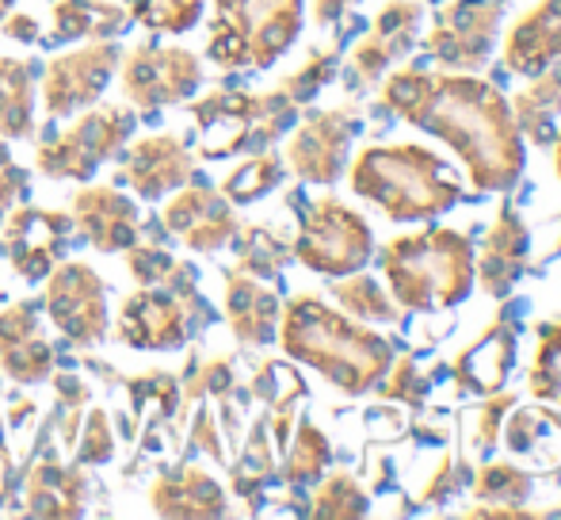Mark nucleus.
Instances as JSON below:
<instances>
[{
  "mask_svg": "<svg viewBox=\"0 0 561 520\" xmlns=\"http://www.w3.org/2000/svg\"><path fill=\"white\" fill-rule=\"evenodd\" d=\"M386 112L447 142L478 192H512L524 177V138L496 84L466 74L401 69L382 89Z\"/></svg>",
  "mask_w": 561,
  "mask_h": 520,
  "instance_id": "1",
  "label": "nucleus"
},
{
  "mask_svg": "<svg viewBox=\"0 0 561 520\" xmlns=\"http://www.w3.org/2000/svg\"><path fill=\"white\" fill-rule=\"evenodd\" d=\"M279 344L290 360H302L344 394H367L393 364V344L382 334L325 306L313 295H298L279 314Z\"/></svg>",
  "mask_w": 561,
  "mask_h": 520,
  "instance_id": "2",
  "label": "nucleus"
},
{
  "mask_svg": "<svg viewBox=\"0 0 561 520\" xmlns=\"http://www.w3.org/2000/svg\"><path fill=\"white\" fill-rule=\"evenodd\" d=\"M352 192L386 211L390 223H432L462 200V180L416 142L367 146L352 165Z\"/></svg>",
  "mask_w": 561,
  "mask_h": 520,
  "instance_id": "3",
  "label": "nucleus"
},
{
  "mask_svg": "<svg viewBox=\"0 0 561 520\" xmlns=\"http://www.w3.org/2000/svg\"><path fill=\"white\" fill-rule=\"evenodd\" d=\"M378 264L401 310H447L473 291V238L447 226H424L405 238H393L390 246H382Z\"/></svg>",
  "mask_w": 561,
  "mask_h": 520,
  "instance_id": "4",
  "label": "nucleus"
},
{
  "mask_svg": "<svg viewBox=\"0 0 561 520\" xmlns=\"http://www.w3.org/2000/svg\"><path fill=\"white\" fill-rule=\"evenodd\" d=\"M192 115L199 123V157L226 161L237 154H264L272 142L295 127L298 104L283 89L275 92H210L195 100Z\"/></svg>",
  "mask_w": 561,
  "mask_h": 520,
  "instance_id": "5",
  "label": "nucleus"
},
{
  "mask_svg": "<svg viewBox=\"0 0 561 520\" xmlns=\"http://www.w3.org/2000/svg\"><path fill=\"white\" fill-rule=\"evenodd\" d=\"M302 31V0H215L207 58L222 69H272Z\"/></svg>",
  "mask_w": 561,
  "mask_h": 520,
  "instance_id": "6",
  "label": "nucleus"
},
{
  "mask_svg": "<svg viewBox=\"0 0 561 520\" xmlns=\"http://www.w3.org/2000/svg\"><path fill=\"white\" fill-rule=\"evenodd\" d=\"M290 249H295L298 264H306L310 272L340 280V275H352L367 264L370 253H375V238H370L367 218L355 215L336 195H325V200L302 207V230H298V241Z\"/></svg>",
  "mask_w": 561,
  "mask_h": 520,
  "instance_id": "7",
  "label": "nucleus"
},
{
  "mask_svg": "<svg viewBox=\"0 0 561 520\" xmlns=\"http://www.w3.org/2000/svg\"><path fill=\"white\" fill-rule=\"evenodd\" d=\"M134 112L130 108H96V112L81 115L66 134L46 127L38 138L35 169L50 180H89L96 177V169L123 149L126 134L134 131Z\"/></svg>",
  "mask_w": 561,
  "mask_h": 520,
  "instance_id": "8",
  "label": "nucleus"
},
{
  "mask_svg": "<svg viewBox=\"0 0 561 520\" xmlns=\"http://www.w3.org/2000/svg\"><path fill=\"white\" fill-rule=\"evenodd\" d=\"M508 0H450L436 12L428 35V58L450 74H473L489 61Z\"/></svg>",
  "mask_w": 561,
  "mask_h": 520,
  "instance_id": "9",
  "label": "nucleus"
},
{
  "mask_svg": "<svg viewBox=\"0 0 561 520\" xmlns=\"http://www.w3.org/2000/svg\"><path fill=\"white\" fill-rule=\"evenodd\" d=\"M203 84V66L184 46L141 43L123 58V92L138 108H164L187 100Z\"/></svg>",
  "mask_w": 561,
  "mask_h": 520,
  "instance_id": "10",
  "label": "nucleus"
},
{
  "mask_svg": "<svg viewBox=\"0 0 561 520\" xmlns=\"http://www.w3.org/2000/svg\"><path fill=\"white\" fill-rule=\"evenodd\" d=\"M118 61H123V46L112 43V38H96V43L81 46V50L54 58L43 77L46 112L54 120H61V115H77L81 108L96 104L107 84H112Z\"/></svg>",
  "mask_w": 561,
  "mask_h": 520,
  "instance_id": "11",
  "label": "nucleus"
},
{
  "mask_svg": "<svg viewBox=\"0 0 561 520\" xmlns=\"http://www.w3.org/2000/svg\"><path fill=\"white\" fill-rule=\"evenodd\" d=\"M46 310H50L54 326L66 334V341L73 344H96L107 337V295L104 280L92 272L81 260H66L54 264V272L46 275Z\"/></svg>",
  "mask_w": 561,
  "mask_h": 520,
  "instance_id": "12",
  "label": "nucleus"
},
{
  "mask_svg": "<svg viewBox=\"0 0 561 520\" xmlns=\"http://www.w3.org/2000/svg\"><path fill=\"white\" fill-rule=\"evenodd\" d=\"M421 0H390L382 12L375 15V23L367 27V35L355 43L352 58L344 69L347 92H367L370 84L382 81V74L401 61L416 46V31H421Z\"/></svg>",
  "mask_w": 561,
  "mask_h": 520,
  "instance_id": "13",
  "label": "nucleus"
},
{
  "mask_svg": "<svg viewBox=\"0 0 561 520\" xmlns=\"http://www.w3.org/2000/svg\"><path fill=\"white\" fill-rule=\"evenodd\" d=\"M4 257L12 260V268L23 275L27 283H38L54 272V264L61 260L73 241V215L66 211H46V207H15L12 215H4Z\"/></svg>",
  "mask_w": 561,
  "mask_h": 520,
  "instance_id": "14",
  "label": "nucleus"
},
{
  "mask_svg": "<svg viewBox=\"0 0 561 520\" xmlns=\"http://www.w3.org/2000/svg\"><path fill=\"white\" fill-rule=\"evenodd\" d=\"M359 131L355 108H325L310 112L298 127L295 138L287 142V165L306 180V184H336L344 177L347 146Z\"/></svg>",
  "mask_w": 561,
  "mask_h": 520,
  "instance_id": "15",
  "label": "nucleus"
},
{
  "mask_svg": "<svg viewBox=\"0 0 561 520\" xmlns=\"http://www.w3.org/2000/svg\"><path fill=\"white\" fill-rule=\"evenodd\" d=\"M118 337L138 352H172L192 341V318L187 298L169 287H138L123 298V321Z\"/></svg>",
  "mask_w": 561,
  "mask_h": 520,
  "instance_id": "16",
  "label": "nucleus"
},
{
  "mask_svg": "<svg viewBox=\"0 0 561 520\" xmlns=\"http://www.w3.org/2000/svg\"><path fill=\"white\" fill-rule=\"evenodd\" d=\"M192 149L172 134L134 142L123 154V169L115 172V184H126L141 200H161L192 180Z\"/></svg>",
  "mask_w": 561,
  "mask_h": 520,
  "instance_id": "17",
  "label": "nucleus"
},
{
  "mask_svg": "<svg viewBox=\"0 0 561 520\" xmlns=\"http://www.w3.org/2000/svg\"><path fill=\"white\" fill-rule=\"evenodd\" d=\"M161 223L169 226V234L187 241V249H195V253H218L241 230V223L233 215V203L222 192H210L207 184L192 188V192H180L169 203Z\"/></svg>",
  "mask_w": 561,
  "mask_h": 520,
  "instance_id": "18",
  "label": "nucleus"
},
{
  "mask_svg": "<svg viewBox=\"0 0 561 520\" xmlns=\"http://www.w3.org/2000/svg\"><path fill=\"white\" fill-rule=\"evenodd\" d=\"M527 249H531V234H527L524 218L512 207L496 215L481 246L473 249V283L493 298H504L527 272Z\"/></svg>",
  "mask_w": 561,
  "mask_h": 520,
  "instance_id": "19",
  "label": "nucleus"
},
{
  "mask_svg": "<svg viewBox=\"0 0 561 520\" xmlns=\"http://www.w3.org/2000/svg\"><path fill=\"white\" fill-rule=\"evenodd\" d=\"M516 318L508 314H496L485 326V334L462 349L455 360H450V375H455V387L462 394H493L504 387L512 364H516Z\"/></svg>",
  "mask_w": 561,
  "mask_h": 520,
  "instance_id": "20",
  "label": "nucleus"
},
{
  "mask_svg": "<svg viewBox=\"0 0 561 520\" xmlns=\"http://www.w3.org/2000/svg\"><path fill=\"white\" fill-rule=\"evenodd\" d=\"M73 226H81V238L92 241L100 253H126L138 241V211L115 188H84L73 200Z\"/></svg>",
  "mask_w": 561,
  "mask_h": 520,
  "instance_id": "21",
  "label": "nucleus"
},
{
  "mask_svg": "<svg viewBox=\"0 0 561 520\" xmlns=\"http://www.w3.org/2000/svg\"><path fill=\"white\" fill-rule=\"evenodd\" d=\"M38 298L15 303L0 314V364L15 383H43L54 372V349L38 337Z\"/></svg>",
  "mask_w": 561,
  "mask_h": 520,
  "instance_id": "22",
  "label": "nucleus"
},
{
  "mask_svg": "<svg viewBox=\"0 0 561 520\" xmlns=\"http://www.w3.org/2000/svg\"><path fill=\"white\" fill-rule=\"evenodd\" d=\"M226 318L233 337L244 349H264L275 341V329H279V295L267 291L256 275L249 272H229L226 275Z\"/></svg>",
  "mask_w": 561,
  "mask_h": 520,
  "instance_id": "23",
  "label": "nucleus"
},
{
  "mask_svg": "<svg viewBox=\"0 0 561 520\" xmlns=\"http://www.w3.org/2000/svg\"><path fill=\"white\" fill-rule=\"evenodd\" d=\"M554 58H561V0H542L508 31L504 69L519 77H535Z\"/></svg>",
  "mask_w": 561,
  "mask_h": 520,
  "instance_id": "24",
  "label": "nucleus"
},
{
  "mask_svg": "<svg viewBox=\"0 0 561 520\" xmlns=\"http://www.w3.org/2000/svg\"><path fill=\"white\" fill-rule=\"evenodd\" d=\"M153 513L161 517H222L226 490L195 467H172L153 483Z\"/></svg>",
  "mask_w": 561,
  "mask_h": 520,
  "instance_id": "25",
  "label": "nucleus"
},
{
  "mask_svg": "<svg viewBox=\"0 0 561 520\" xmlns=\"http://www.w3.org/2000/svg\"><path fill=\"white\" fill-rule=\"evenodd\" d=\"M89 501V475L77 467H61L54 455L31 467L27 513L31 517H81Z\"/></svg>",
  "mask_w": 561,
  "mask_h": 520,
  "instance_id": "26",
  "label": "nucleus"
},
{
  "mask_svg": "<svg viewBox=\"0 0 561 520\" xmlns=\"http://www.w3.org/2000/svg\"><path fill=\"white\" fill-rule=\"evenodd\" d=\"M535 478L527 471L512 467V463H485L473 478V501L478 506L466 517H535L531 509H524V501L531 498Z\"/></svg>",
  "mask_w": 561,
  "mask_h": 520,
  "instance_id": "27",
  "label": "nucleus"
},
{
  "mask_svg": "<svg viewBox=\"0 0 561 520\" xmlns=\"http://www.w3.org/2000/svg\"><path fill=\"white\" fill-rule=\"evenodd\" d=\"M130 12L107 0H58L54 8V35L43 46L77 43V38H115L130 27Z\"/></svg>",
  "mask_w": 561,
  "mask_h": 520,
  "instance_id": "28",
  "label": "nucleus"
},
{
  "mask_svg": "<svg viewBox=\"0 0 561 520\" xmlns=\"http://www.w3.org/2000/svg\"><path fill=\"white\" fill-rule=\"evenodd\" d=\"M512 115H516L519 134H527L539 146L554 138V120L561 115V58L550 61L524 92L512 97Z\"/></svg>",
  "mask_w": 561,
  "mask_h": 520,
  "instance_id": "29",
  "label": "nucleus"
},
{
  "mask_svg": "<svg viewBox=\"0 0 561 520\" xmlns=\"http://www.w3.org/2000/svg\"><path fill=\"white\" fill-rule=\"evenodd\" d=\"M43 69L35 61L0 58V134L27 138L35 131V108H31V84Z\"/></svg>",
  "mask_w": 561,
  "mask_h": 520,
  "instance_id": "30",
  "label": "nucleus"
},
{
  "mask_svg": "<svg viewBox=\"0 0 561 520\" xmlns=\"http://www.w3.org/2000/svg\"><path fill=\"white\" fill-rule=\"evenodd\" d=\"M329 460H333V448H329L325 432H321L310 417H302L298 432L287 440V460H283L279 478L295 486V490H306V486H313L325 475Z\"/></svg>",
  "mask_w": 561,
  "mask_h": 520,
  "instance_id": "31",
  "label": "nucleus"
},
{
  "mask_svg": "<svg viewBox=\"0 0 561 520\" xmlns=\"http://www.w3.org/2000/svg\"><path fill=\"white\" fill-rule=\"evenodd\" d=\"M527 387L547 406L539 409L542 421L561 429V321H542L539 326V349H535V368Z\"/></svg>",
  "mask_w": 561,
  "mask_h": 520,
  "instance_id": "32",
  "label": "nucleus"
},
{
  "mask_svg": "<svg viewBox=\"0 0 561 520\" xmlns=\"http://www.w3.org/2000/svg\"><path fill=\"white\" fill-rule=\"evenodd\" d=\"M237 272H249L256 280H279L283 268L295 260V249L272 230V226H249L237 230Z\"/></svg>",
  "mask_w": 561,
  "mask_h": 520,
  "instance_id": "33",
  "label": "nucleus"
},
{
  "mask_svg": "<svg viewBox=\"0 0 561 520\" xmlns=\"http://www.w3.org/2000/svg\"><path fill=\"white\" fill-rule=\"evenodd\" d=\"M329 295L340 303V310L347 314V318L355 321H398V306H393V298L386 295V287H378V280H370V275H340V280L329 287Z\"/></svg>",
  "mask_w": 561,
  "mask_h": 520,
  "instance_id": "34",
  "label": "nucleus"
},
{
  "mask_svg": "<svg viewBox=\"0 0 561 520\" xmlns=\"http://www.w3.org/2000/svg\"><path fill=\"white\" fill-rule=\"evenodd\" d=\"M275 455H272V444H267V417H260L252 425V437L244 444V455L241 463L233 467V490L241 494L244 501H252V509L260 506V494H264L267 483H275Z\"/></svg>",
  "mask_w": 561,
  "mask_h": 520,
  "instance_id": "35",
  "label": "nucleus"
},
{
  "mask_svg": "<svg viewBox=\"0 0 561 520\" xmlns=\"http://www.w3.org/2000/svg\"><path fill=\"white\" fill-rule=\"evenodd\" d=\"M283 177H287V165L264 149V154H256L249 165L229 172L222 180V195L229 203H256V200H264L267 192H275V188L283 184Z\"/></svg>",
  "mask_w": 561,
  "mask_h": 520,
  "instance_id": "36",
  "label": "nucleus"
},
{
  "mask_svg": "<svg viewBox=\"0 0 561 520\" xmlns=\"http://www.w3.org/2000/svg\"><path fill=\"white\" fill-rule=\"evenodd\" d=\"M134 23L157 35H184L203 20V0H123Z\"/></svg>",
  "mask_w": 561,
  "mask_h": 520,
  "instance_id": "37",
  "label": "nucleus"
},
{
  "mask_svg": "<svg viewBox=\"0 0 561 520\" xmlns=\"http://www.w3.org/2000/svg\"><path fill=\"white\" fill-rule=\"evenodd\" d=\"M370 509L367 494L363 486L355 483V475L347 471H336L321 483V490L313 494V506L306 509L310 517H325V520H352V517H363Z\"/></svg>",
  "mask_w": 561,
  "mask_h": 520,
  "instance_id": "38",
  "label": "nucleus"
},
{
  "mask_svg": "<svg viewBox=\"0 0 561 520\" xmlns=\"http://www.w3.org/2000/svg\"><path fill=\"white\" fill-rule=\"evenodd\" d=\"M340 50H344V38H336V43L329 46V50H313V54H310V61H306V66L298 69V74H290L287 81L279 84V89L287 92V97L295 100L298 108L310 104V100L318 97V92L325 89V84L336 77Z\"/></svg>",
  "mask_w": 561,
  "mask_h": 520,
  "instance_id": "39",
  "label": "nucleus"
},
{
  "mask_svg": "<svg viewBox=\"0 0 561 520\" xmlns=\"http://www.w3.org/2000/svg\"><path fill=\"white\" fill-rule=\"evenodd\" d=\"M252 391L260 394V398L272 406V414H279V409H295L298 398H306V383L302 375L295 372V368L287 364H264L256 375V383H252Z\"/></svg>",
  "mask_w": 561,
  "mask_h": 520,
  "instance_id": "40",
  "label": "nucleus"
},
{
  "mask_svg": "<svg viewBox=\"0 0 561 520\" xmlns=\"http://www.w3.org/2000/svg\"><path fill=\"white\" fill-rule=\"evenodd\" d=\"M382 380L386 383H378V391H382V398H390V402H405V406L421 409L424 398H428V380L416 372V360L409 357V352L401 360H393L390 372H386Z\"/></svg>",
  "mask_w": 561,
  "mask_h": 520,
  "instance_id": "41",
  "label": "nucleus"
},
{
  "mask_svg": "<svg viewBox=\"0 0 561 520\" xmlns=\"http://www.w3.org/2000/svg\"><path fill=\"white\" fill-rule=\"evenodd\" d=\"M115 455V432L112 421H107L104 409H92L89 421H84V432L77 440V463L81 467H100Z\"/></svg>",
  "mask_w": 561,
  "mask_h": 520,
  "instance_id": "42",
  "label": "nucleus"
},
{
  "mask_svg": "<svg viewBox=\"0 0 561 520\" xmlns=\"http://www.w3.org/2000/svg\"><path fill=\"white\" fill-rule=\"evenodd\" d=\"M126 268H130L138 287H164V280L172 275L176 260L157 246H130L126 249Z\"/></svg>",
  "mask_w": 561,
  "mask_h": 520,
  "instance_id": "43",
  "label": "nucleus"
},
{
  "mask_svg": "<svg viewBox=\"0 0 561 520\" xmlns=\"http://www.w3.org/2000/svg\"><path fill=\"white\" fill-rule=\"evenodd\" d=\"M512 406H516V394L512 391L501 387V391L485 394V402H481V409H478V448L481 452H493V448L501 444V425Z\"/></svg>",
  "mask_w": 561,
  "mask_h": 520,
  "instance_id": "44",
  "label": "nucleus"
},
{
  "mask_svg": "<svg viewBox=\"0 0 561 520\" xmlns=\"http://www.w3.org/2000/svg\"><path fill=\"white\" fill-rule=\"evenodd\" d=\"M504 444L512 448V452H531L535 440L542 437V414H535V409H516L512 417H504Z\"/></svg>",
  "mask_w": 561,
  "mask_h": 520,
  "instance_id": "45",
  "label": "nucleus"
},
{
  "mask_svg": "<svg viewBox=\"0 0 561 520\" xmlns=\"http://www.w3.org/2000/svg\"><path fill=\"white\" fill-rule=\"evenodd\" d=\"M12 200H20V203L27 200V169H20V165L12 161L4 138H0V223H4Z\"/></svg>",
  "mask_w": 561,
  "mask_h": 520,
  "instance_id": "46",
  "label": "nucleus"
},
{
  "mask_svg": "<svg viewBox=\"0 0 561 520\" xmlns=\"http://www.w3.org/2000/svg\"><path fill=\"white\" fill-rule=\"evenodd\" d=\"M192 440L195 444L192 448H199V452H207V455H215L218 463L226 460V448L218 444V429H215V414L210 409H199L195 414V425H192Z\"/></svg>",
  "mask_w": 561,
  "mask_h": 520,
  "instance_id": "47",
  "label": "nucleus"
},
{
  "mask_svg": "<svg viewBox=\"0 0 561 520\" xmlns=\"http://www.w3.org/2000/svg\"><path fill=\"white\" fill-rule=\"evenodd\" d=\"M15 483H20V471L12 467V455H8L4 440H0V509L12 506V498H15Z\"/></svg>",
  "mask_w": 561,
  "mask_h": 520,
  "instance_id": "48",
  "label": "nucleus"
},
{
  "mask_svg": "<svg viewBox=\"0 0 561 520\" xmlns=\"http://www.w3.org/2000/svg\"><path fill=\"white\" fill-rule=\"evenodd\" d=\"M4 35L15 38V43H38V23H35V15H23V12L8 15V20H4Z\"/></svg>",
  "mask_w": 561,
  "mask_h": 520,
  "instance_id": "49",
  "label": "nucleus"
},
{
  "mask_svg": "<svg viewBox=\"0 0 561 520\" xmlns=\"http://www.w3.org/2000/svg\"><path fill=\"white\" fill-rule=\"evenodd\" d=\"M352 4H359V0H313V23L329 27V23L344 20V12H347Z\"/></svg>",
  "mask_w": 561,
  "mask_h": 520,
  "instance_id": "50",
  "label": "nucleus"
},
{
  "mask_svg": "<svg viewBox=\"0 0 561 520\" xmlns=\"http://www.w3.org/2000/svg\"><path fill=\"white\" fill-rule=\"evenodd\" d=\"M54 383H58L61 406H84V402H89V387H84L77 375H61V380H54Z\"/></svg>",
  "mask_w": 561,
  "mask_h": 520,
  "instance_id": "51",
  "label": "nucleus"
},
{
  "mask_svg": "<svg viewBox=\"0 0 561 520\" xmlns=\"http://www.w3.org/2000/svg\"><path fill=\"white\" fill-rule=\"evenodd\" d=\"M554 169H558V180H561V131H558V149H554Z\"/></svg>",
  "mask_w": 561,
  "mask_h": 520,
  "instance_id": "52",
  "label": "nucleus"
},
{
  "mask_svg": "<svg viewBox=\"0 0 561 520\" xmlns=\"http://www.w3.org/2000/svg\"><path fill=\"white\" fill-rule=\"evenodd\" d=\"M12 4H15V0H0V20H4V12H8Z\"/></svg>",
  "mask_w": 561,
  "mask_h": 520,
  "instance_id": "53",
  "label": "nucleus"
}]
</instances>
